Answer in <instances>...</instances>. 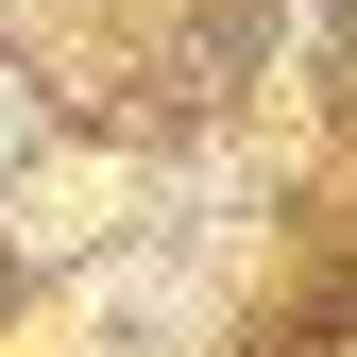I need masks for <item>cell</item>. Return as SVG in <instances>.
<instances>
[{
	"mask_svg": "<svg viewBox=\"0 0 357 357\" xmlns=\"http://www.w3.org/2000/svg\"><path fill=\"white\" fill-rule=\"evenodd\" d=\"M17 137H34V102H17V68H0V153H17Z\"/></svg>",
	"mask_w": 357,
	"mask_h": 357,
	"instance_id": "obj_1",
	"label": "cell"
}]
</instances>
